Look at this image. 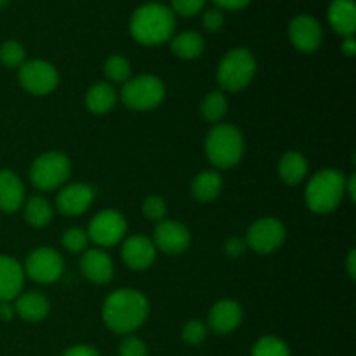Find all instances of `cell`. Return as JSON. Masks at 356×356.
Segmentation results:
<instances>
[{
    "instance_id": "obj_1",
    "label": "cell",
    "mask_w": 356,
    "mask_h": 356,
    "mask_svg": "<svg viewBox=\"0 0 356 356\" xmlns=\"http://www.w3.org/2000/svg\"><path fill=\"white\" fill-rule=\"evenodd\" d=\"M149 306L145 296L132 289H120L110 294L103 306V320L117 334H131L148 318Z\"/></svg>"
},
{
    "instance_id": "obj_2",
    "label": "cell",
    "mask_w": 356,
    "mask_h": 356,
    "mask_svg": "<svg viewBox=\"0 0 356 356\" xmlns=\"http://www.w3.org/2000/svg\"><path fill=\"white\" fill-rule=\"evenodd\" d=\"M131 35L143 45H159L172 38L176 17L167 6L145 3L131 16Z\"/></svg>"
},
{
    "instance_id": "obj_3",
    "label": "cell",
    "mask_w": 356,
    "mask_h": 356,
    "mask_svg": "<svg viewBox=\"0 0 356 356\" xmlns=\"http://www.w3.org/2000/svg\"><path fill=\"white\" fill-rule=\"evenodd\" d=\"M346 179L336 169L320 170L306 186V204L316 214H329L344 197Z\"/></svg>"
},
{
    "instance_id": "obj_4",
    "label": "cell",
    "mask_w": 356,
    "mask_h": 356,
    "mask_svg": "<svg viewBox=\"0 0 356 356\" xmlns=\"http://www.w3.org/2000/svg\"><path fill=\"white\" fill-rule=\"evenodd\" d=\"M205 152L209 160L219 169H229L242 160L243 138L235 125H216L207 136Z\"/></svg>"
},
{
    "instance_id": "obj_5",
    "label": "cell",
    "mask_w": 356,
    "mask_h": 356,
    "mask_svg": "<svg viewBox=\"0 0 356 356\" xmlns=\"http://www.w3.org/2000/svg\"><path fill=\"white\" fill-rule=\"evenodd\" d=\"M256 75V59L247 49H233L222 58L218 68L219 86L229 92L245 89Z\"/></svg>"
},
{
    "instance_id": "obj_6",
    "label": "cell",
    "mask_w": 356,
    "mask_h": 356,
    "mask_svg": "<svg viewBox=\"0 0 356 356\" xmlns=\"http://www.w3.org/2000/svg\"><path fill=\"white\" fill-rule=\"evenodd\" d=\"M127 108L136 111H148L159 106L165 97V87L162 80L153 75H141L127 80L120 94Z\"/></svg>"
},
{
    "instance_id": "obj_7",
    "label": "cell",
    "mask_w": 356,
    "mask_h": 356,
    "mask_svg": "<svg viewBox=\"0 0 356 356\" xmlns=\"http://www.w3.org/2000/svg\"><path fill=\"white\" fill-rule=\"evenodd\" d=\"M72 172L70 160L63 153L47 152L38 156L30 170V177L33 186L42 191H51L61 186Z\"/></svg>"
},
{
    "instance_id": "obj_8",
    "label": "cell",
    "mask_w": 356,
    "mask_h": 356,
    "mask_svg": "<svg viewBox=\"0 0 356 356\" xmlns=\"http://www.w3.org/2000/svg\"><path fill=\"white\" fill-rule=\"evenodd\" d=\"M127 232V222L125 218L117 211H101L94 216L89 225V238L101 247H113L120 242Z\"/></svg>"
},
{
    "instance_id": "obj_9",
    "label": "cell",
    "mask_w": 356,
    "mask_h": 356,
    "mask_svg": "<svg viewBox=\"0 0 356 356\" xmlns=\"http://www.w3.org/2000/svg\"><path fill=\"white\" fill-rule=\"evenodd\" d=\"M58 72L51 63L35 59V61L23 63L19 66V83L35 96L52 92L58 86Z\"/></svg>"
},
{
    "instance_id": "obj_10",
    "label": "cell",
    "mask_w": 356,
    "mask_h": 356,
    "mask_svg": "<svg viewBox=\"0 0 356 356\" xmlns=\"http://www.w3.org/2000/svg\"><path fill=\"white\" fill-rule=\"evenodd\" d=\"M24 271L37 284H52L63 275V259L54 249L40 247L26 257Z\"/></svg>"
},
{
    "instance_id": "obj_11",
    "label": "cell",
    "mask_w": 356,
    "mask_h": 356,
    "mask_svg": "<svg viewBox=\"0 0 356 356\" xmlns=\"http://www.w3.org/2000/svg\"><path fill=\"white\" fill-rule=\"evenodd\" d=\"M285 240V228L278 219L263 218L257 219L247 233V245L259 254H271Z\"/></svg>"
},
{
    "instance_id": "obj_12",
    "label": "cell",
    "mask_w": 356,
    "mask_h": 356,
    "mask_svg": "<svg viewBox=\"0 0 356 356\" xmlns=\"http://www.w3.org/2000/svg\"><path fill=\"white\" fill-rule=\"evenodd\" d=\"M289 35L294 47L301 52H313L320 47L323 38L322 26L315 17L308 14H301L292 19L289 26Z\"/></svg>"
},
{
    "instance_id": "obj_13",
    "label": "cell",
    "mask_w": 356,
    "mask_h": 356,
    "mask_svg": "<svg viewBox=\"0 0 356 356\" xmlns=\"http://www.w3.org/2000/svg\"><path fill=\"white\" fill-rule=\"evenodd\" d=\"M155 243L162 252L181 254L190 247L191 233L177 221H160L155 229Z\"/></svg>"
},
{
    "instance_id": "obj_14",
    "label": "cell",
    "mask_w": 356,
    "mask_h": 356,
    "mask_svg": "<svg viewBox=\"0 0 356 356\" xmlns=\"http://www.w3.org/2000/svg\"><path fill=\"white\" fill-rule=\"evenodd\" d=\"M94 200V190L87 184L75 183L68 184L59 191L56 198L59 212L65 216H80L90 207Z\"/></svg>"
},
{
    "instance_id": "obj_15",
    "label": "cell",
    "mask_w": 356,
    "mask_h": 356,
    "mask_svg": "<svg viewBox=\"0 0 356 356\" xmlns=\"http://www.w3.org/2000/svg\"><path fill=\"white\" fill-rule=\"evenodd\" d=\"M156 249L152 240L143 235H134L125 240L122 247V259L131 270H146L153 264Z\"/></svg>"
},
{
    "instance_id": "obj_16",
    "label": "cell",
    "mask_w": 356,
    "mask_h": 356,
    "mask_svg": "<svg viewBox=\"0 0 356 356\" xmlns=\"http://www.w3.org/2000/svg\"><path fill=\"white\" fill-rule=\"evenodd\" d=\"M24 284V271L16 259L0 256V302L17 298Z\"/></svg>"
},
{
    "instance_id": "obj_17",
    "label": "cell",
    "mask_w": 356,
    "mask_h": 356,
    "mask_svg": "<svg viewBox=\"0 0 356 356\" xmlns=\"http://www.w3.org/2000/svg\"><path fill=\"white\" fill-rule=\"evenodd\" d=\"M242 322V308L236 301L225 299L216 302L209 313V325L216 334H229Z\"/></svg>"
},
{
    "instance_id": "obj_18",
    "label": "cell",
    "mask_w": 356,
    "mask_h": 356,
    "mask_svg": "<svg viewBox=\"0 0 356 356\" xmlns=\"http://www.w3.org/2000/svg\"><path fill=\"white\" fill-rule=\"evenodd\" d=\"M82 271L87 280L103 285L113 278V263L106 252L99 249H90L82 257Z\"/></svg>"
},
{
    "instance_id": "obj_19",
    "label": "cell",
    "mask_w": 356,
    "mask_h": 356,
    "mask_svg": "<svg viewBox=\"0 0 356 356\" xmlns=\"http://www.w3.org/2000/svg\"><path fill=\"white\" fill-rule=\"evenodd\" d=\"M329 23L334 31L343 37H353L356 31V6L355 0H332L329 6Z\"/></svg>"
},
{
    "instance_id": "obj_20",
    "label": "cell",
    "mask_w": 356,
    "mask_h": 356,
    "mask_svg": "<svg viewBox=\"0 0 356 356\" xmlns=\"http://www.w3.org/2000/svg\"><path fill=\"white\" fill-rule=\"evenodd\" d=\"M24 186L10 170H0V211L16 212L23 205Z\"/></svg>"
},
{
    "instance_id": "obj_21",
    "label": "cell",
    "mask_w": 356,
    "mask_h": 356,
    "mask_svg": "<svg viewBox=\"0 0 356 356\" xmlns=\"http://www.w3.org/2000/svg\"><path fill=\"white\" fill-rule=\"evenodd\" d=\"M14 309L26 322H40L49 315L51 305L45 296L38 294V292H26L23 296H17Z\"/></svg>"
},
{
    "instance_id": "obj_22",
    "label": "cell",
    "mask_w": 356,
    "mask_h": 356,
    "mask_svg": "<svg viewBox=\"0 0 356 356\" xmlns=\"http://www.w3.org/2000/svg\"><path fill=\"white\" fill-rule=\"evenodd\" d=\"M278 174H280L284 183L296 186L308 174V162H306V159L301 153L289 152L282 156L280 163H278Z\"/></svg>"
},
{
    "instance_id": "obj_23",
    "label": "cell",
    "mask_w": 356,
    "mask_h": 356,
    "mask_svg": "<svg viewBox=\"0 0 356 356\" xmlns=\"http://www.w3.org/2000/svg\"><path fill=\"white\" fill-rule=\"evenodd\" d=\"M115 103H117V92L111 83L99 82L87 90L86 104L92 113H108L115 106Z\"/></svg>"
},
{
    "instance_id": "obj_24",
    "label": "cell",
    "mask_w": 356,
    "mask_h": 356,
    "mask_svg": "<svg viewBox=\"0 0 356 356\" xmlns=\"http://www.w3.org/2000/svg\"><path fill=\"white\" fill-rule=\"evenodd\" d=\"M170 49L181 59H197L205 51V40L197 31H183L172 38Z\"/></svg>"
},
{
    "instance_id": "obj_25",
    "label": "cell",
    "mask_w": 356,
    "mask_h": 356,
    "mask_svg": "<svg viewBox=\"0 0 356 356\" xmlns=\"http://www.w3.org/2000/svg\"><path fill=\"white\" fill-rule=\"evenodd\" d=\"M222 190V179L218 172L214 170H205L200 172L193 179L191 184V191L193 197L200 202H212L219 197Z\"/></svg>"
},
{
    "instance_id": "obj_26",
    "label": "cell",
    "mask_w": 356,
    "mask_h": 356,
    "mask_svg": "<svg viewBox=\"0 0 356 356\" xmlns=\"http://www.w3.org/2000/svg\"><path fill=\"white\" fill-rule=\"evenodd\" d=\"M52 218L51 204L44 197H31L24 205V219L33 228H44Z\"/></svg>"
},
{
    "instance_id": "obj_27",
    "label": "cell",
    "mask_w": 356,
    "mask_h": 356,
    "mask_svg": "<svg viewBox=\"0 0 356 356\" xmlns=\"http://www.w3.org/2000/svg\"><path fill=\"white\" fill-rule=\"evenodd\" d=\"M228 101L222 92H211L202 103V115L209 122H219L226 115Z\"/></svg>"
},
{
    "instance_id": "obj_28",
    "label": "cell",
    "mask_w": 356,
    "mask_h": 356,
    "mask_svg": "<svg viewBox=\"0 0 356 356\" xmlns=\"http://www.w3.org/2000/svg\"><path fill=\"white\" fill-rule=\"evenodd\" d=\"M252 356H291V350L282 339L273 336L261 337L252 348Z\"/></svg>"
},
{
    "instance_id": "obj_29",
    "label": "cell",
    "mask_w": 356,
    "mask_h": 356,
    "mask_svg": "<svg viewBox=\"0 0 356 356\" xmlns=\"http://www.w3.org/2000/svg\"><path fill=\"white\" fill-rule=\"evenodd\" d=\"M104 73L111 82H127L131 79V63L124 56H111L104 63Z\"/></svg>"
},
{
    "instance_id": "obj_30",
    "label": "cell",
    "mask_w": 356,
    "mask_h": 356,
    "mask_svg": "<svg viewBox=\"0 0 356 356\" xmlns=\"http://www.w3.org/2000/svg\"><path fill=\"white\" fill-rule=\"evenodd\" d=\"M24 47L16 40H7L0 45V61L7 68H17L24 63Z\"/></svg>"
},
{
    "instance_id": "obj_31",
    "label": "cell",
    "mask_w": 356,
    "mask_h": 356,
    "mask_svg": "<svg viewBox=\"0 0 356 356\" xmlns=\"http://www.w3.org/2000/svg\"><path fill=\"white\" fill-rule=\"evenodd\" d=\"M61 242L70 252H82L87 247V243H89V235L80 228H70L63 233Z\"/></svg>"
},
{
    "instance_id": "obj_32",
    "label": "cell",
    "mask_w": 356,
    "mask_h": 356,
    "mask_svg": "<svg viewBox=\"0 0 356 356\" xmlns=\"http://www.w3.org/2000/svg\"><path fill=\"white\" fill-rule=\"evenodd\" d=\"M143 212L148 219L152 221H163L167 214V207H165V202L162 200L160 197H148L143 204Z\"/></svg>"
},
{
    "instance_id": "obj_33",
    "label": "cell",
    "mask_w": 356,
    "mask_h": 356,
    "mask_svg": "<svg viewBox=\"0 0 356 356\" xmlns=\"http://www.w3.org/2000/svg\"><path fill=\"white\" fill-rule=\"evenodd\" d=\"M207 336V330H205L204 323L198 322V320H193V322L186 323L183 329V339L184 343L188 344H200L202 341Z\"/></svg>"
},
{
    "instance_id": "obj_34",
    "label": "cell",
    "mask_w": 356,
    "mask_h": 356,
    "mask_svg": "<svg viewBox=\"0 0 356 356\" xmlns=\"http://www.w3.org/2000/svg\"><path fill=\"white\" fill-rule=\"evenodd\" d=\"M205 6V0H172V13L179 16H195Z\"/></svg>"
},
{
    "instance_id": "obj_35",
    "label": "cell",
    "mask_w": 356,
    "mask_h": 356,
    "mask_svg": "<svg viewBox=\"0 0 356 356\" xmlns=\"http://www.w3.org/2000/svg\"><path fill=\"white\" fill-rule=\"evenodd\" d=\"M120 356H146L148 351H146L145 343L138 337H125L120 344V350H118Z\"/></svg>"
},
{
    "instance_id": "obj_36",
    "label": "cell",
    "mask_w": 356,
    "mask_h": 356,
    "mask_svg": "<svg viewBox=\"0 0 356 356\" xmlns=\"http://www.w3.org/2000/svg\"><path fill=\"white\" fill-rule=\"evenodd\" d=\"M202 23H204L205 30L214 33V31L221 30L222 24H225V14L221 13V9H209L207 13L204 14Z\"/></svg>"
},
{
    "instance_id": "obj_37",
    "label": "cell",
    "mask_w": 356,
    "mask_h": 356,
    "mask_svg": "<svg viewBox=\"0 0 356 356\" xmlns=\"http://www.w3.org/2000/svg\"><path fill=\"white\" fill-rule=\"evenodd\" d=\"M225 250L229 257H238L242 256L243 250H245V242H243L242 238H232L226 242Z\"/></svg>"
},
{
    "instance_id": "obj_38",
    "label": "cell",
    "mask_w": 356,
    "mask_h": 356,
    "mask_svg": "<svg viewBox=\"0 0 356 356\" xmlns=\"http://www.w3.org/2000/svg\"><path fill=\"white\" fill-rule=\"evenodd\" d=\"M250 0H214L216 6L219 9H232V10H238L243 9V7L249 6Z\"/></svg>"
},
{
    "instance_id": "obj_39",
    "label": "cell",
    "mask_w": 356,
    "mask_h": 356,
    "mask_svg": "<svg viewBox=\"0 0 356 356\" xmlns=\"http://www.w3.org/2000/svg\"><path fill=\"white\" fill-rule=\"evenodd\" d=\"M63 356H99V355H97V351L94 350V348L80 344V346L70 348L68 351H65V355Z\"/></svg>"
},
{
    "instance_id": "obj_40",
    "label": "cell",
    "mask_w": 356,
    "mask_h": 356,
    "mask_svg": "<svg viewBox=\"0 0 356 356\" xmlns=\"http://www.w3.org/2000/svg\"><path fill=\"white\" fill-rule=\"evenodd\" d=\"M341 51H343L344 56H348V58H353L356 54V40L353 37H348L346 40L343 42V45H341Z\"/></svg>"
},
{
    "instance_id": "obj_41",
    "label": "cell",
    "mask_w": 356,
    "mask_h": 356,
    "mask_svg": "<svg viewBox=\"0 0 356 356\" xmlns=\"http://www.w3.org/2000/svg\"><path fill=\"white\" fill-rule=\"evenodd\" d=\"M14 313H16V309H14V306L10 305V302H0V318L2 320H13Z\"/></svg>"
},
{
    "instance_id": "obj_42",
    "label": "cell",
    "mask_w": 356,
    "mask_h": 356,
    "mask_svg": "<svg viewBox=\"0 0 356 356\" xmlns=\"http://www.w3.org/2000/svg\"><path fill=\"white\" fill-rule=\"evenodd\" d=\"M355 184H356V177L351 176L350 179H348L346 188H344V193L350 195V198H351V200H353V202L356 200V188H355Z\"/></svg>"
},
{
    "instance_id": "obj_43",
    "label": "cell",
    "mask_w": 356,
    "mask_h": 356,
    "mask_svg": "<svg viewBox=\"0 0 356 356\" xmlns=\"http://www.w3.org/2000/svg\"><path fill=\"white\" fill-rule=\"evenodd\" d=\"M348 271H350L351 278L356 277V252L355 250H351L350 257H348Z\"/></svg>"
},
{
    "instance_id": "obj_44",
    "label": "cell",
    "mask_w": 356,
    "mask_h": 356,
    "mask_svg": "<svg viewBox=\"0 0 356 356\" xmlns=\"http://www.w3.org/2000/svg\"><path fill=\"white\" fill-rule=\"evenodd\" d=\"M6 3H7V0H0V7L6 6Z\"/></svg>"
}]
</instances>
